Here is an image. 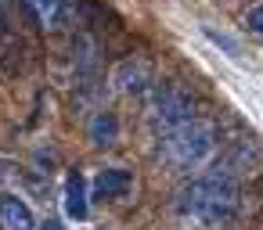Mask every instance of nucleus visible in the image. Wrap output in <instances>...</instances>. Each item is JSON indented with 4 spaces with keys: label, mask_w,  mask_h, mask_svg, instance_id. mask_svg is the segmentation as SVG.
<instances>
[{
    "label": "nucleus",
    "mask_w": 263,
    "mask_h": 230,
    "mask_svg": "<svg viewBox=\"0 0 263 230\" xmlns=\"http://www.w3.org/2000/svg\"><path fill=\"white\" fill-rule=\"evenodd\" d=\"M173 216L191 230H227L241 216V191L227 173L198 176L177 191Z\"/></svg>",
    "instance_id": "1"
},
{
    "label": "nucleus",
    "mask_w": 263,
    "mask_h": 230,
    "mask_svg": "<svg viewBox=\"0 0 263 230\" xmlns=\"http://www.w3.org/2000/svg\"><path fill=\"white\" fill-rule=\"evenodd\" d=\"M159 155L173 169H198L216 155V126L205 119H187L159 137Z\"/></svg>",
    "instance_id": "2"
},
{
    "label": "nucleus",
    "mask_w": 263,
    "mask_h": 230,
    "mask_svg": "<svg viewBox=\"0 0 263 230\" xmlns=\"http://www.w3.org/2000/svg\"><path fill=\"white\" fill-rule=\"evenodd\" d=\"M144 119H148V130L155 137H162V133L177 130L180 122L195 119V101L180 87H155L144 104Z\"/></svg>",
    "instance_id": "3"
},
{
    "label": "nucleus",
    "mask_w": 263,
    "mask_h": 230,
    "mask_svg": "<svg viewBox=\"0 0 263 230\" xmlns=\"http://www.w3.org/2000/svg\"><path fill=\"white\" fill-rule=\"evenodd\" d=\"M112 87L126 97L134 94H144L152 87V65L144 58H123L116 69H112Z\"/></svg>",
    "instance_id": "4"
},
{
    "label": "nucleus",
    "mask_w": 263,
    "mask_h": 230,
    "mask_svg": "<svg viewBox=\"0 0 263 230\" xmlns=\"http://www.w3.org/2000/svg\"><path fill=\"white\" fill-rule=\"evenodd\" d=\"M134 191V173L123 165H108L94 176V198L98 201H123Z\"/></svg>",
    "instance_id": "5"
},
{
    "label": "nucleus",
    "mask_w": 263,
    "mask_h": 230,
    "mask_svg": "<svg viewBox=\"0 0 263 230\" xmlns=\"http://www.w3.org/2000/svg\"><path fill=\"white\" fill-rule=\"evenodd\" d=\"M0 230H40L33 208L18 194H0Z\"/></svg>",
    "instance_id": "6"
},
{
    "label": "nucleus",
    "mask_w": 263,
    "mask_h": 230,
    "mask_svg": "<svg viewBox=\"0 0 263 230\" xmlns=\"http://www.w3.org/2000/svg\"><path fill=\"white\" fill-rule=\"evenodd\" d=\"M26 4L33 8V15L51 33H62V29L72 26V4H69V0H26Z\"/></svg>",
    "instance_id": "7"
},
{
    "label": "nucleus",
    "mask_w": 263,
    "mask_h": 230,
    "mask_svg": "<svg viewBox=\"0 0 263 230\" xmlns=\"http://www.w3.org/2000/svg\"><path fill=\"white\" fill-rule=\"evenodd\" d=\"M65 216L72 223H83L90 216V198H87V180L80 169H72L65 176Z\"/></svg>",
    "instance_id": "8"
},
{
    "label": "nucleus",
    "mask_w": 263,
    "mask_h": 230,
    "mask_svg": "<svg viewBox=\"0 0 263 230\" xmlns=\"http://www.w3.org/2000/svg\"><path fill=\"white\" fill-rule=\"evenodd\" d=\"M87 133H90V144H98V148L116 144V140H119V119H116V112H98V115L90 119Z\"/></svg>",
    "instance_id": "9"
},
{
    "label": "nucleus",
    "mask_w": 263,
    "mask_h": 230,
    "mask_svg": "<svg viewBox=\"0 0 263 230\" xmlns=\"http://www.w3.org/2000/svg\"><path fill=\"white\" fill-rule=\"evenodd\" d=\"M202 33H205V40H209L213 47H220L227 58H241V44H238L231 33H223V29H213V26H202Z\"/></svg>",
    "instance_id": "10"
},
{
    "label": "nucleus",
    "mask_w": 263,
    "mask_h": 230,
    "mask_svg": "<svg viewBox=\"0 0 263 230\" xmlns=\"http://www.w3.org/2000/svg\"><path fill=\"white\" fill-rule=\"evenodd\" d=\"M245 26H249V33H252V36H259V40H263V4H259L256 11H249Z\"/></svg>",
    "instance_id": "11"
}]
</instances>
